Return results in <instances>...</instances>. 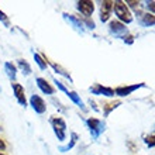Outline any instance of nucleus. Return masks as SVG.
Wrapping results in <instances>:
<instances>
[{"label":"nucleus","mask_w":155,"mask_h":155,"mask_svg":"<svg viewBox=\"0 0 155 155\" xmlns=\"http://www.w3.org/2000/svg\"><path fill=\"white\" fill-rule=\"evenodd\" d=\"M113 3L114 2H110V0H104L100 4V21L102 23H106L110 17V13L113 10Z\"/></svg>","instance_id":"9d476101"},{"label":"nucleus","mask_w":155,"mask_h":155,"mask_svg":"<svg viewBox=\"0 0 155 155\" xmlns=\"http://www.w3.org/2000/svg\"><path fill=\"white\" fill-rule=\"evenodd\" d=\"M45 61H47V59H45ZM47 64H49V65L52 66V69L55 71V72H57V74L62 75V76H65L66 79H69V81L72 82V78H71V75L68 74V72H66V71L64 69V68H62L61 65H58V64H55V62H49V61H47Z\"/></svg>","instance_id":"dca6fc26"},{"label":"nucleus","mask_w":155,"mask_h":155,"mask_svg":"<svg viewBox=\"0 0 155 155\" xmlns=\"http://www.w3.org/2000/svg\"><path fill=\"white\" fill-rule=\"evenodd\" d=\"M144 143L147 144L148 147H155V134H150L144 138Z\"/></svg>","instance_id":"412c9836"},{"label":"nucleus","mask_w":155,"mask_h":155,"mask_svg":"<svg viewBox=\"0 0 155 155\" xmlns=\"http://www.w3.org/2000/svg\"><path fill=\"white\" fill-rule=\"evenodd\" d=\"M126 4H130V7L134 8V10H138L140 8V2H135V0H127Z\"/></svg>","instance_id":"b1692460"},{"label":"nucleus","mask_w":155,"mask_h":155,"mask_svg":"<svg viewBox=\"0 0 155 155\" xmlns=\"http://www.w3.org/2000/svg\"><path fill=\"white\" fill-rule=\"evenodd\" d=\"M109 30H110L111 34H114L116 37H118V38H124L127 35V33H128L126 24H123L120 21H110Z\"/></svg>","instance_id":"39448f33"},{"label":"nucleus","mask_w":155,"mask_h":155,"mask_svg":"<svg viewBox=\"0 0 155 155\" xmlns=\"http://www.w3.org/2000/svg\"><path fill=\"white\" fill-rule=\"evenodd\" d=\"M12 87H13V92H14V96H16L17 102L20 103L23 107H25L27 106V99H25L24 87L20 83H12Z\"/></svg>","instance_id":"9b49d317"},{"label":"nucleus","mask_w":155,"mask_h":155,"mask_svg":"<svg viewBox=\"0 0 155 155\" xmlns=\"http://www.w3.org/2000/svg\"><path fill=\"white\" fill-rule=\"evenodd\" d=\"M145 7L151 12V14L155 16V2L154 0H150V2H145Z\"/></svg>","instance_id":"5701e85b"},{"label":"nucleus","mask_w":155,"mask_h":155,"mask_svg":"<svg viewBox=\"0 0 155 155\" xmlns=\"http://www.w3.org/2000/svg\"><path fill=\"white\" fill-rule=\"evenodd\" d=\"M123 40H124V42H127V44H133L134 37H133V35H126V37L123 38Z\"/></svg>","instance_id":"a878e982"},{"label":"nucleus","mask_w":155,"mask_h":155,"mask_svg":"<svg viewBox=\"0 0 155 155\" xmlns=\"http://www.w3.org/2000/svg\"><path fill=\"white\" fill-rule=\"evenodd\" d=\"M76 7L86 18H89L94 12V3L92 0H81V2L76 3Z\"/></svg>","instance_id":"20e7f679"},{"label":"nucleus","mask_w":155,"mask_h":155,"mask_svg":"<svg viewBox=\"0 0 155 155\" xmlns=\"http://www.w3.org/2000/svg\"><path fill=\"white\" fill-rule=\"evenodd\" d=\"M113 8H114V13H116V16L118 17L120 23L123 21L126 24H130L131 21H133V16H131L130 10H128V7H127V4L124 2H120V0L114 2L113 3Z\"/></svg>","instance_id":"f257e3e1"},{"label":"nucleus","mask_w":155,"mask_h":155,"mask_svg":"<svg viewBox=\"0 0 155 155\" xmlns=\"http://www.w3.org/2000/svg\"><path fill=\"white\" fill-rule=\"evenodd\" d=\"M4 148H6V143L0 138V151H2V150H4Z\"/></svg>","instance_id":"bb28decb"},{"label":"nucleus","mask_w":155,"mask_h":155,"mask_svg":"<svg viewBox=\"0 0 155 155\" xmlns=\"http://www.w3.org/2000/svg\"><path fill=\"white\" fill-rule=\"evenodd\" d=\"M54 82L57 83V87H58V89L62 90V92H64V93H65L66 96H68V93H69V90H68V89L65 87V86H64V83H62V82H59L58 79H54Z\"/></svg>","instance_id":"4be33fe9"},{"label":"nucleus","mask_w":155,"mask_h":155,"mask_svg":"<svg viewBox=\"0 0 155 155\" xmlns=\"http://www.w3.org/2000/svg\"><path fill=\"white\" fill-rule=\"evenodd\" d=\"M64 18H65V21H68V23L76 30L78 33H81V34L85 33V24H83V21H81V18H78V17L72 16V14H68V13L64 14Z\"/></svg>","instance_id":"1a4fd4ad"},{"label":"nucleus","mask_w":155,"mask_h":155,"mask_svg":"<svg viewBox=\"0 0 155 155\" xmlns=\"http://www.w3.org/2000/svg\"><path fill=\"white\" fill-rule=\"evenodd\" d=\"M30 106L33 107L34 111L38 113V114H42V113H45V110H47V104H45L44 99L40 97L38 94H33V96L30 97Z\"/></svg>","instance_id":"423d86ee"},{"label":"nucleus","mask_w":155,"mask_h":155,"mask_svg":"<svg viewBox=\"0 0 155 155\" xmlns=\"http://www.w3.org/2000/svg\"><path fill=\"white\" fill-rule=\"evenodd\" d=\"M68 97L71 99V100H72V102L75 103V104H76V106H79L82 109V110L85 111L86 110V107H85V103H83V100H82L81 99V96H79V94L76 93V92H69V93H68Z\"/></svg>","instance_id":"2eb2a0df"},{"label":"nucleus","mask_w":155,"mask_h":155,"mask_svg":"<svg viewBox=\"0 0 155 155\" xmlns=\"http://www.w3.org/2000/svg\"><path fill=\"white\" fill-rule=\"evenodd\" d=\"M121 104V102L120 100H116V102H110V103H106L104 106H103V111H104V116H109L110 114L111 110H114V109H117L118 106Z\"/></svg>","instance_id":"a211bd4d"},{"label":"nucleus","mask_w":155,"mask_h":155,"mask_svg":"<svg viewBox=\"0 0 155 155\" xmlns=\"http://www.w3.org/2000/svg\"><path fill=\"white\" fill-rule=\"evenodd\" d=\"M51 126L54 128V133L57 135V138L59 141H65L66 135H65V131H66V123L65 120L62 117H52L51 120Z\"/></svg>","instance_id":"f03ea898"},{"label":"nucleus","mask_w":155,"mask_h":155,"mask_svg":"<svg viewBox=\"0 0 155 155\" xmlns=\"http://www.w3.org/2000/svg\"><path fill=\"white\" fill-rule=\"evenodd\" d=\"M37 86L41 89V92L45 93V94H54L55 93V89L49 85L48 82H47V79H44V78H37Z\"/></svg>","instance_id":"ddd939ff"},{"label":"nucleus","mask_w":155,"mask_h":155,"mask_svg":"<svg viewBox=\"0 0 155 155\" xmlns=\"http://www.w3.org/2000/svg\"><path fill=\"white\" fill-rule=\"evenodd\" d=\"M17 64H18V68H20L21 72L24 75H31V72H33V71H31V66H30V64L25 61V59H18Z\"/></svg>","instance_id":"6ab92c4d"},{"label":"nucleus","mask_w":155,"mask_h":155,"mask_svg":"<svg viewBox=\"0 0 155 155\" xmlns=\"http://www.w3.org/2000/svg\"><path fill=\"white\" fill-rule=\"evenodd\" d=\"M34 61H35V64H37L38 66H40V69L41 71H44V69H47V61H45V58L42 57V55H40V54H37V52H34Z\"/></svg>","instance_id":"aec40b11"},{"label":"nucleus","mask_w":155,"mask_h":155,"mask_svg":"<svg viewBox=\"0 0 155 155\" xmlns=\"http://www.w3.org/2000/svg\"><path fill=\"white\" fill-rule=\"evenodd\" d=\"M0 155H6V154H3V152H0Z\"/></svg>","instance_id":"cd10ccee"},{"label":"nucleus","mask_w":155,"mask_h":155,"mask_svg":"<svg viewBox=\"0 0 155 155\" xmlns=\"http://www.w3.org/2000/svg\"><path fill=\"white\" fill-rule=\"evenodd\" d=\"M86 124H87V127H89L92 138H94V140L97 138L99 135L104 131V123H103L102 120H99V118H94V117L87 118V120H86Z\"/></svg>","instance_id":"7ed1b4c3"},{"label":"nucleus","mask_w":155,"mask_h":155,"mask_svg":"<svg viewBox=\"0 0 155 155\" xmlns=\"http://www.w3.org/2000/svg\"><path fill=\"white\" fill-rule=\"evenodd\" d=\"M4 71L7 76L12 79V81H16V76H17V68L13 65L12 62H4Z\"/></svg>","instance_id":"4468645a"},{"label":"nucleus","mask_w":155,"mask_h":155,"mask_svg":"<svg viewBox=\"0 0 155 155\" xmlns=\"http://www.w3.org/2000/svg\"><path fill=\"white\" fill-rule=\"evenodd\" d=\"M141 87H145V83H135V85H130V86H118V87L114 89V93L117 94V96L124 97V96H128V94H131L134 90L141 89Z\"/></svg>","instance_id":"0eeeda50"},{"label":"nucleus","mask_w":155,"mask_h":155,"mask_svg":"<svg viewBox=\"0 0 155 155\" xmlns=\"http://www.w3.org/2000/svg\"><path fill=\"white\" fill-rule=\"evenodd\" d=\"M89 90H90V93L100 94V96H107V97H113V96L116 94L114 89H111V87H106V86H102V85H99V83L90 86Z\"/></svg>","instance_id":"6e6552de"},{"label":"nucleus","mask_w":155,"mask_h":155,"mask_svg":"<svg viewBox=\"0 0 155 155\" xmlns=\"http://www.w3.org/2000/svg\"><path fill=\"white\" fill-rule=\"evenodd\" d=\"M138 21L143 27H151V25H155V16L151 13L138 12Z\"/></svg>","instance_id":"f8f14e48"},{"label":"nucleus","mask_w":155,"mask_h":155,"mask_svg":"<svg viewBox=\"0 0 155 155\" xmlns=\"http://www.w3.org/2000/svg\"><path fill=\"white\" fill-rule=\"evenodd\" d=\"M71 137H72V140H71L69 144H66V145H64V147L58 148L61 152H66V151H69V150H72V148H74V145L78 143V138H79V137H78L76 133H72V134H71Z\"/></svg>","instance_id":"f3484780"},{"label":"nucleus","mask_w":155,"mask_h":155,"mask_svg":"<svg viewBox=\"0 0 155 155\" xmlns=\"http://www.w3.org/2000/svg\"><path fill=\"white\" fill-rule=\"evenodd\" d=\"M0 21H3L4 24H6V27H8V25H10V23H8V17L6 16L2 10H0Z\"/></svg>","instance_id":"393cba45"}]
</instances>
